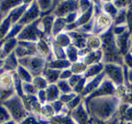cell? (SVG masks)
<instances>
[{
    "label": "cell",
    "instance_id": "6",
    "mask_svg": "<svg viewBox=\"0 0 132 124\" xmlns=\"http://www.w3.org/2000/svg\"><path fill=\"white\" fill-rule=\"evenodd\" d=\"M102 1V0H101ZM103 1H110V0H103Z\"/></svg>",
    "mask_w": 132,
    "mask_h": 124
},
{
    "label": "cell",
    "instance_id": "2",
    "mask_svg": "<svg viewBox=\"0 0 132 124\" xmlns=\"http://www.w3.org/2000/svg\"><path fill=\"white\" fill-rule=\"evenodd\" d=\"M37 6L42 10H46V9L51 6V4L53 3V0H36Z\"/></svg>",
    "mask_w": 132,
    "mask_h": 124
},
{
    "label": "cell",
    "instance_id": "5",
    "mask_svg": "<svg viewBox=\"0 0 132 124\" xmlns=\"http://www.w3.org/2000/svg\"><path fill=\"white\" fill-rule=\"evenodd\" d=\"M92 1H95V2H96V1H97H97H99V0H92Z\"/></svg>",
    "mask_w": 132,
    "mask_h": 124
},
{
    "label": "cell",
    "instance_id": "1",
    "mask_svg": "<svg viewBox=\"0 0 132 124\" xmlns=\"http://www.w3.org/2000/svg\"><path fill=\"white\" fill-rule=\"evenodd\" d=\"M77 0H61L56 5H58L56 12L59 14H62L72 11L77 6Z\"/></svg>",
    "mask_w": 132,
    "mask_h": 124
},
{
    "label": "cell",
    "instance_id": "3",
    "mask_svg": "<svg viewBox=\"0 0 132 124\" xmlns=\"http://www.w3.org/2000/svg\"><path fill=\"white\" fill-rule=\"evenodd\" d=\"M34 1V0H22V1H23V3H29L32 2V1Z\"/></svg>",
    "mask_w": 132,
    "mask_h": 124
},
{
    "label": "cell",
    "instance_id": "4",
    "mask_svg": "<svg viewBox=\"0 0 132 124\" xmlns=\"http://www.w3.org/2000/svg\"><path fill=\"white\" fill-rule=\"evenodd\" d=\"M60 1H61V0H53V3H54V5H57Z\"/></svg>",
    "mask_w": 132,
    "mask_h": 124
}]
</instances>
